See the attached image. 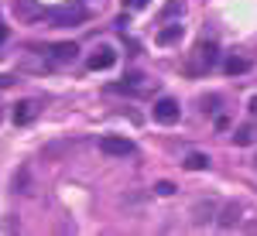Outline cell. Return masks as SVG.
I'll use <instances>...</instances> for the list:
<instances>
[{"label":"cell","instance_id":"7a4b0ae2","mask_svg":"<svg viewBox=\"0 0 257 236\" xmlns=\"http://www.w3.org/2000/svg\"><path fill=\"white\" fill-rule=\"evenodd\" d=\"M99 151L110 157H131L138 147H134V140H127V137H99Z\"/></svg>","mask_w":257,"mask_h":236},{"label":"cell","instance_id":"5b68a950","mask_svg":"<svg viewBox=\"0 0 257 236\" xmlns=\"http://www.w3.org/2000/svg\"><path fill=\"white\" fill-rule=\"evenodd\" d=\"M216 55H219L216 45H213V41H202V45L196 48V65L206 72V69H213V65H216Z\"/></svg>","mask_w":257,"mask_h":236},{"label":"cell","instance_id":"8992f818","mask_svg":"<svg viewBox=\"0 0 257 236\" xmlns=\"http://www.w3.org/2000/svg\"><path fill=\"white\" fill-rule=\"evenodd\" d=\"M35 117H38V106H35L31 99H24V103L14 106V123H18V127H28Z\"/></svg>","mask_w":257,"mask_h":236},{"label":"cell","instance_id":"4fadbf2b","mask_svg":"<svg viewBox=\"0 0 257 236\" xmlns=\"http://www.w3.org/2000/svg\"><path fill=\"white\" fill-rule=\"evenodd\" d=\"M237 212H240V205H226V209H219V226L223 229H230V226H237Z\"/></svg>","mask_w":257,"mask_h":236},{"label":"cell","instance_id":"6da1fadb","mask_svg":"<svg viewBox=\"0 0 257 236\" xmlns=\"http://www.w3.org/2000/svg\"><path fill=\"white\" fill-rule=\"evenodd\" d=\"M52 21L62 24V28H79V24H86V7L82 4H65L59 11H52Z\"/></svg>","mask_w":257,"mask_h":236},{"label":"cell","instance_id":"9a60e30c","mask_svg":"<svg viewBox=\"0 0 257 236\" xmlns=\"http://www.w3.org/2000/svg\"><path fill=\"white\" fill-rule=\"evenodd\" d=\"M155 192H158L161 198H168V195H175V192H178V185H175V181H158Z\"/></svg>","mask_w":257,"mask_h":236},{"label":"cell","instance_id":"9c48e42d","mask_svg":"<svg viewBox=\"0 0 257 236\" xmlns=\"http://www.w3.org/2000/svg\"><path fill=\"white\" fill-rule=\"evenodd\" d=\"M216 209H219L216 198H202V202L196 205V226H206V222L213 219V212H216Z\"/></svg>","mask_w":257,"mask_h":236},{"label":"cell","instance_id":"ac0fdd59","mask_svg":"<svg viewBox=\"0 0 257 236\" xmlns=\"http://www.w3.org/2000/svg\"><path fill=\"white\" fill-rule=\"evenodd\" d=\"M226 127H230V117H223V113H219V117H216V130H226Z\"/></svg>","mask_w":257,"mask_h":236},{"label":"cell","instance_id":"ffe728a7","mask_svg":"<svg viewBox=\"0 0 257 236\" xmlns=\"http://www.w3.org/2000/svg\"><path fill=\"white\" fill-rule=\"evenodd\" d=\"M7 41V24H0V45Z\"/></svg>","mask_w":257,"mask_h":236},{"label":"cell","instance_id":"7c38bea8","mask_svg":"<svg viewBox=\"0 0 257 236\" xmlns=\"http://www.w3.org/2000/svg\"><path fill=\"white\" fill-rule=\"evenodd\" d=\"M182 164H185V171H206V168H209V157L202 154V151H192Z\"/></svg>","mask_w":257,"mask_h":236},{"label":"cell","instance_id":"3957f363","mask_svg":"<svg viewBox=\"0 0 257 236\" xmlns=\"http://www.w3.org/2000/svg\"><path fill=\"white\" fill-rule=\"evenodd\" d=\"M151 113H155L158 123H178V117H182V110H178V103L172 96H161L158 103H155V110H151Z\"/></svg>","mask_w":257,"mask_h":236},{"label":"cell","instance_id":"277c9868","mask_svg":"<svg viewBox=\"0 0 257 236\" xmlns=\"http://www.w3.org/2000/svg\"><path fill=\"white\" fill-rule=\"evenodd\" d=\"M48 55L55 62H76L79 59V45L76 41H62V45H48Z\"/></svg>","mask_w":257,"mask_h":236},{"label":"cell","instance_id":"5bb4252c","mask_svg":"<svg viewBox=\"0 0 257 236\" xmlns=\"http://www.w3.org/2000/svg\"><path fill=\"white\" fill-rule=\"evenodd\" d=\"M14 192H18V195L28 192V168H21L18 175H14Z\"/></svg>","mask_w":257,"mask_h":236},{"label":"cell","instance_id":"30bf717a","mask_svg":"<svg viewBox=\"0 0 257 236\" xmlns=\"http://www.w3.org/2000/svg\"><path fill=\"white\" fill-rule=\"evenodd\" d=\"M254 140H257V127H254V123L237 127V134H233V144H237V147H250Z\"/></svg>","mask_w":257,"mask_h":236},{"label":"cell","instance_id":"2e32d148","mask_svg":"<svg viewBox=\"0 0 257 236\" xmlns=\"http://www.w3.org/2000/svg\"><path fill=\"white\" fill-rule=\"evenodd\" d=\"M14 86V76H7V72H0V89H11Z\"/></svg>","mask_w":257,"mask_h":236},{"label":"cell","instance_id":"d6986e66","mask_svg":"<svg viewBox=\"0 0 257 236\" xmlns=\"http://www.w3.org/2000/svg\"><path fill=\"white\" fill-rule=\"evenodd\" d=\"M247 110H250V113H257V96H250V103H247Z\"/></svg>","mask_w":257,"mask_h":236},{"label":"cell","instance_id":"52a82bcc","mask_svg":"<svg viewBox=\"0 0 257 236\" xmlns=\"http://www.w3.org/2000/svg\"><path fill=\"white\" fill-rule=\"evenodd\" d=\"M113 62H117V52L99 48V52H93V55H89V69H93V72H103V69H110Z\"/></svg>","mask_w":257,"mask_h":236},{"label":"cell","instance_id":"ba28073f","mask_svg":"<svg viewBox=\"0 0 257 236\" xmlns=\"http://www.w3.org/2000/svg\"><path fill=\"white\" fill-rule=\"evenodd\" d=\"M223 72L226 76H243V72H250V62L243 59V55H226L223 59Z\"/></svg>","mask_w":257,"mask_h":236},{"label":"cell","instance_id":"e0dca14e","mask_svg":"<svg viewBox=\"0 0 257 236\" xmlns=\"http://www.w3.org/2000/svg\"><path fill=\"white\" fill-rule=\"evenodd\" d=\"M123 4H127L131 11H141V7H148V0H123Z\"/></svg>","mask_w":257,"mask_h":236},{"label":"cell","instance_id":"8fae6325","mask_svg":"<svg viewBox=\"0 0 257 236\" xmlns=\"http://www.w3.org/2000/svg\"><path fill=\"white\" fill-rule=\"evenodd\" d=\"M161 45V48H168V45H178L182 41V24H172V28H161L158 38H155Z\"/></svg>","mask_w":257,"mask_h":236}]
</instances>
